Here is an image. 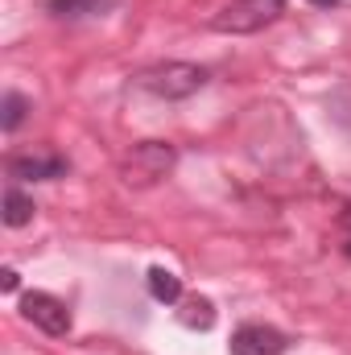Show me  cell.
<instances>
[{
  "mask_svg": "<svg viewBox=\"0 0 351 355\" xmlns=\"http://www.w3.org/2000/svg\"><path fill=\"white\" fill-rule=\"evenodd\" d=\"M33 215H37V202H33L21 186H8V190H4V202H0L4 227H25V223H33Z\"/></svg>",
  "mask_w": 351,
  "mask_h": 355,
  "instance_id": "obj_7",
  "label": "cell"
},
{
  "mask_svg": "<svg viewBox=\"0 0 351 355\" xmlns=\"http://www.w3.org/2000/svg\"><path fill=\"white\" fill-rule=\"evenodd\" d=\"M174 166H178V149L170 141H141V145H132V149L120 157L116 174H120L124 186L145 190V186H157Z\"/></svg>",
  "mask_w": 351,
  "mask_h": 355,
  "instance_id": "obj_1",
  "label": "cell"
},
{
  "mask_svg": "<svg viewBox=\"0 0 351 355\" xmlns=\"http://www.w3.org/2000/svg\"><path fill=\"white\" fill-rule=\"evenodd\" d=\"M285 12V0H232L211 17L215 33H257Z\"/></svg>",
  "mask_w": 351,
  "mask_h": 355,
  "instance_id": "obj_3",
  "label": "cell"
},
{
  "mask_svg": "<svg viewBox=\"0 0 351 355\" xmlns=\"http://www.w3.org/2000/svg\"><path fill=\"white\" fill-rule=\"evenodd\" d=\"M21 314H25L37 331L54 335V339L71 331V310H67V302H58L54 293H42V289L25 293V297H21Z\"/></svg>",
  "mask_w": 351,
  "mask_h": 355,
  "instance_id": "obj_4",
  "label": "cell"
},
{
  "mask_svg": "<svg viewBox=\"0 0 351 355\" xmlns=\"http://www.w3.org/2000/svg\"><path fill=\"white\" fill-rule=\"evenodd\" d=\"M178 322L186 331H211L215 327V302L211 297H182L178 302Z\"/></svg>",
  "mask_w": 351,
  "mask_h": 355,
  "instance_id": "obj_9",
  "label": "cell"
},
{
  "mask_svg": "<svg viewBox=\"0 0 351 355\" xmlns=\"http://www.w3.org/2000/svg\"><path fill=\"white\" fill-rule=\"evenodd\" d=\"M145 285H149V297H153V302H162V306H178V302L186 297V293H182V277L170 272V268H162V265L149 268Z\"/></svg>",
  "mask_w": 351,
  "mask_h": 355,
  "instance_id": "obj_8",
  "label": "cell"
},
{
  "mask_svg": "<svg viewBox=\"0 0 351 355\" xmlns=\"http://www.w3.org/2000/svg\"><path fill=\"white\" fill-rule=\"evenodd\" d=\"M232 355H285L289 352V339L277 331V327H264V322H244L232 331Z\"/></svg>",
  "mask_w": 351,
  "mask_h": 355,
  "instance_id": "obj_5",
  "label": "cell"
},
{
  "mask_svg": "<svg viewBox=\"0 0 351 355\" xmlns=\"http://www.w3.org/2000/svg\"><path fill=\"white\" fill-rule=\"evenodd\" d=\"M207 79H211V71L198 62H157L137 75V87L157 99H190L207 87Z\"/></svg>",
  "mask_w": 351,
  "mask_h": 355,
  "instance_id": "obj_2",
  "label": "cell"
},
{
  "mask_svg": "<svg viewBox=\"0 0 351 355\" xmlns=\"http://www.w3.org/2000/svg\"><path fill=\"white\" fill-rule=\"evenodd\" d=\"M71 170L67 157L58 153H12L8 157V178L12 182H54Z\"/></svg>",
  "mask_w": 351,
  "mask_h": 355,
  "instance_id": "obj_6",
  "label": "cell"
},
{
  "mask_svg": "<svg viewBox=\"0 0 351 355\" xmlns=\"http://www.w3.org/2000/svg\"><path fill=\"white\" fill-rule=\"evenodd\" d=\"M25 116H29V99H25L21 91H8L4 103H0V128H4V132H17V128L25 124Z\"/></svg>",
  "mask_w": 351,
  "mask_h": 355,
  "instance_id": "obj_11",
  "label": "cell"
},
{
  "mask_svg": "<svg viewBox=\"0 0 351 355\" xmlns=\"http://www.w3.org/2000/svg\"><path fill=\"white\" fill-rule=\"evenodd\" d=\"M306 4H314V8H335L339 0H306Z\"/></svg>",
  "mask_w": 351,
  "mask_h": 355,
  "instance_id": "obj_14",
  "label": "cell"
},
{
  "mask_svg": "<svg viewBox=\"0 0 351 355\" xmlns=\"http://www.w3.org/2000/svg\"><path fill=\"white\" fill-rule=\"evenodd\" d=\"M17 285H21L17 268H4V272H0V289H4V293H17Z\"/></svg>",
  "mask_w": 351,
  "mask_h": 355,
  "instance_id": "obj_12",
  "label": "cell"
},
{
  "mask_svg": "<svg viewBox=\"0 0 351 355\" xmlns=\"http://www.w3.org/2000/svg\"><path fill=\"white\" fill-rule=\"evenodd\" d=\"M116 0H50V12L62 21H79V17H103Z\"/></svg>",
  "mask_w": 351,
  "mask_h": 355,
  "instance_id": "obj_10",
  "label": "cell"
},
{
  "mask_svg": "<svg viewBox=\"0 0 351 355\" xmlns=\"http://www.w3.org/2000/svg\"><path fill=\"white\" fill-rule=\"evenodd\" d=\"M343 252L351 257V215H343Z\"/></svg>",
  "mask_w": 351,
  "mask_h": 355,
  "instance_id": "obj_13",
  "label": "cell"
}]
</instances>
